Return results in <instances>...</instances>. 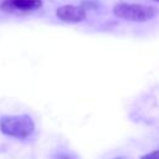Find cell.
Here are the masks:
<instances>
[{"label":"cell","instance_id":"cell-1","mask_svg":"<svg viewBox=\"0 0 159 159\" xmlns=\"http://www.w3.org/2000/svg\"><path fill=\"white\" fill-rule=\"evenodd\" d=\"M0 130L5 135L25 139L35 132V123L29 114L4 116L0 118Z\"/></svg>","mask_w":159,"mask_h":159},{"label":"cell","instance_id":"cell-2","mask_svg":"<svg viewBox=\"0 0 159 159\" xmlns=\"http://www.w3.org/2000/svg\"><path fill=\"white\" fill-rule=\"evenodd\" d=\"M113 14L122 20L144 22L153 19L157 15V9L153 6H147L142 4L118 2L113 7Z\"/></svg>","mask_w":159,"mask_h":159},{"label":"cell","instance_id":"cell-3","mask_svg":"<svg viewBox=\"0 0 159 159\" xmlns=\"http://www.w3.org/2000/svg\"><path fill=\"white\" fill-rule=\"evenodd\" d=\"M56 16L63 22L78 24L86 20L87 11L81 5H63L56 10Z\"/></svg>","mask_w":159,"mask_h":159},{"label":"cell","instance_id":"cell-4","mask_svg":"<svg viewBox=\"0 0 159 159\" xmlns=\"http://www.w3.org/2000/svg\"><path fill=\"white\" fill-rule=\"evenodd\" d=\"M42 6V0H2L0 9L6 12H30Z\"/></svg>","mask_w":159,"mask_h":159},{"label":"cell","instance_id":"cell-5","mask_svg":"<svg viewBox=\"0 0 159 159\" xmlns=\"http://www.w3.org/2000/svg\"><path fill=\"white\" fill-rule=\"evenodd\" d=\"M140 159H159V150L155 149V150H153L148 154H144V155L140 157Z\"/></svg>","mask_w":159,"mask_h":159},{"label":"cell","instance_id":"cell-6","mask_svg":"<svg viewBox=\"0 0 159 159\" xmlns=\"http://www.w3.org/2000/svg\"><path fill=\"white\" fill-rule=\"evenodd\" d=\"M114 159H125L124 157H117V158H114Z\"/></svg>","mask_w":159,"mask_h":159},{"label":"cell","instance_id":"cell-7","mask_svg":"<svg viewBox=\"0 0 159 159\" xmlns=\"http://www.w3.org/2000/svg\"><path fill=\"white\" fill-rule=\"evenodd\" d=\"M153 1H155V2H157V1H158V0H153Z\"/></svg>","mask_w":159,"mask_h":159}]
</instances>
